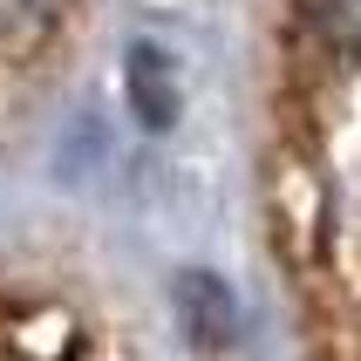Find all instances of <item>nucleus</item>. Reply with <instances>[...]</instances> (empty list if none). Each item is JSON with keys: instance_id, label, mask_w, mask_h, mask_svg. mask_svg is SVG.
I'll list each match as a JSON object with an SVG mask.
<instances>
[{"instance_id": "obj_1", "label": "nucleus", "mask_w": 361, "mask_h": 361, "mask_svg": "<svg viewBox=\"0 0 361 361\" xmlns=\"http://www.w3.org/2000/svg\"><path fill=\"white\" fill-rule=\"evenodd\" d=\"M130 102H137V116L150 123V130H171L178 123V61H171V48H157V41H137L130 48Z\"/></svg>"}, {"instance_id": "obj_3", "label": "nucleus", "mask_w": 361, "mask_h": 361, "mask_svg": "<svg viewBox=\"0 0 361 361\" xmlns=\"http://www.w3.org/2000/svg\"><path fill=\"white\" fill-rule=\"evenodd\" d=\"M178 300H184V321L198 334L204 348H225L232 341V293L219 280H204V273H184L178 280Z\"/></svg>"}, {"instance_id": "obj_2", "label": "nucleus", "mask_w": 361, "mask_h": 361, "mask_svg": "<svg viewBox=\"0 0 361 361\" xmlns=\"http://www.w3.org/2000/svg\"><path fill=\"white\" fill-rule=\"evenodd\" d=\"M61 27V0H0V61L41 55Z\"/></svg>"}]
</instances>
